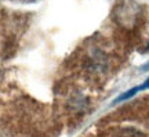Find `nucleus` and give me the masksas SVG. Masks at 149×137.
<instances>
[{
    "label": "nucleus",
    "mask_w": 149,
    "mask_h": 137,
    "mask_svg": "<svg viewBox=\"0 0 149 137\" xmlns=\"http://www.w3.org/2000/svg\"><path fill=\"white\" fill-rule=\"evenodd\" d=\"M148 50H149V44H148Z\"/></svg>",
    "instance_id": "nucleus-3"
},
{
    "label": "nucleus",
    "mask_w": 149,
    "mask_h": 137,
    "mask_svg": "<svg viewBox=\"0 0 149 137\" xmlns=\"http://www.w3.org/2000/svg\"><path fill=\"white\" fill-rule=\"evenodd\" d=\"M137 89H138V91H142V90H146L149 89V78L146 80H145L142 84H139V86H137Z\"/></svg>",
    "instance_id": "nucleus-1"
},
{
    "label": "nucleus",
    "mask_w": 149,
    "mask_h": 137,
    "mask_svg": "<svg viewBox=\"0 0 149 137\" xmlns=\"http://www.w3.org/2000/svg\"><path fill=\"white\" fill-rule=\"evenodd\" d=\"M142 69H145V71H146V69H149V64H146V65H144V67H142Z\"/></svg>",
    "instance_id": "nucleus-2"
}]
</instances>
